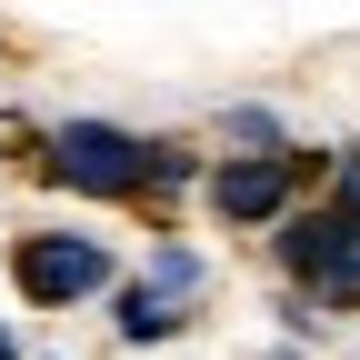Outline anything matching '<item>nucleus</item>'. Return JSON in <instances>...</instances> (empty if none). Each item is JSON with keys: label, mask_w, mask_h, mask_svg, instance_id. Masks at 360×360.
<instances>
[{"label": "nucleus", "mask_w": 360, "mask_h": 360, "mask_svg": "<svg viewBox=\"0 0 360 360\" xmlns=\"http://www.w3.org/2000/svg\"><path fill=\"white\" fill-rule=\"evenodd\" d=\"M0 360H20V350H11V330H0Z\"/></svg>", "instance_id": "423d86ee"}, {"label": "nucleus", "mask_w": 360, "mask_h": 360, "mask_svg": "<svg viewBox=\"0 0 360 360\" xmlns=\"http://www.w3.org/2000/svg\"><path fill=\"white\" fill-rule=\"evenodd\" d=\"M281 260L300 270L310 290H360V220L330 200V210H300L281 231Z\"/></svg>", "instance_id": "7ed1b4c3"}, {"label": "nucleus", "mask_w": 360, "mask_h": 360, "mask_svg": "<svg viewBox=\"0 0 360 360\" xmlns=\"http://www.w3.org/2000/svg\"><path fill=\"white\" fill-rule=\"evenodd\" d=\"M200 290V260L191 250H160L150 270H141V290H130V300H141V310H170V321H180V300H191Z\"/></svg>", "instance_id": "39448f33"}, {"label": "nucleus", "mask_w": 360, "mask_h": 360, "mask_svg": "<svg viewBox=\"0 0 360 360\" xmlns=\"http://www.w3.org/2000/svg\"><path fill=\"white\" fill-rule=\"evenodd\" d=\"M11 270H20V290L40 310H70V300H90V290L110 281V250L101 240H70V231H40V240L11 250Z\"/></svg>", "instance_id": "f03ea898"}, {"label": "nucleus", "mask_w": 360, "mask_h": 360, "mask_svg": "<svg viewBox=\"0 0 360 360\" xmlns=\"http://www.w3.org/2000/svg\"><path fill=\"white\" fill-rule=\"evenodd\" d=\"M290 180H300L290 150H250V160H220L210 170V200H220V220H281L290 210Z\"/></svg>", "instance_id": "20e7f679"}, {"label": "nucleus", "mask_w": 360, "mask_h": 360, "mask_svg": "<svg viewBox=\"0 0 360 360\" xmlns=\"http://www.w3.org/2000/svg\"><path fill=\"white\" fill-rule=\"evenodd\" d=\"M51 180H60V191L120 200V191L150 180V141H130V130H110V120H70L60 141H51Z\"/></svg>", "instance_id": "f257e3e1"}]
</instances>
